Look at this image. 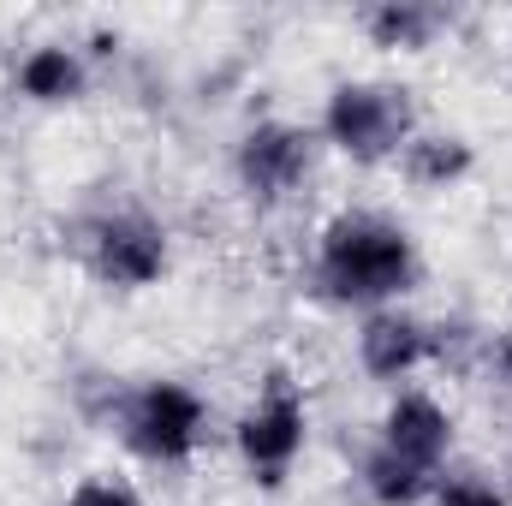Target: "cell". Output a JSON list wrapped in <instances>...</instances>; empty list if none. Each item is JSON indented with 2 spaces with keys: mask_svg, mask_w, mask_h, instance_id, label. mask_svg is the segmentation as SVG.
I'll return each mask as SVG.
<instances>
[{
  "mask_svg": "<svg viewBox=\"0 0 512 506\" xmlns=\"http://www.w3.org/2000/svg\"><path fill=\"white\" fill-rule=\"evenodd\" d=\"M423 251L405 221L382 209H340L322 221L316 251H310V292L334 310H393L417 292Z\"/></svg>",
  "mask_w": 512,
  "mask_h": 506,
  "instance_id": "6da1fadb",
  "label": "cell"
},
{
  "mask_svg": "<svg viewBox=\"0 0 512 506\" xmlns=\"http://www.w3.org/2000/svg\"><path fill=\"white\" fill-rule=\"evenodd\" d=\"M78 262H84V274L102 292L137 298V292H149V286L167 280V268H173V233L149 209H102V215H90L78 227Z\"/></svg>",
  "mask_w": 512,
  "mask_h": 506,
  "instance_id": "277c9868",
  "label": "cell"
},
{
  "mask_svg": "<svg viewBox=\"0 0 512 506\" xmlns=\"http://www.w3.org/2000/svg\"><path fill=\"white\" fill-rule=\"evenodd\" d=\"M352 352H358V370L382 387H405L411 376H423L441 352H447V334L435 322H423L417 310L393 304V310H370L358 316V334H352Z\"/></svg>",
  "mask_w": 512,
  "mask_h": 506,
  "instance_id": "52a82bcc",
  "label": "cell"
},
{
  "mask_svg": "<svg viewBox=\"0 0 512 506\" xmlns=\"http://www.w3.org/2000/svg\"><path fill=\"white\" fill-rule=\"evenodd\" d=\"M322 137L298 120H256L233 143V179L251 209H286L316 173Z\"/></svg>",
  "mask_w": 512,
  "mask_h": 506,
  "instance_id": "8992f818",
  "label": "cell"
},
{
  "mask_svg": "<svg viewBox=\"0 0 512 506\" xmlns=\"http://www.w3.org/2000/svg\"><path fill=\"white\" fill-rule=\"evenodd\" d=\"M304 447H310V399H304V387L286 376V370H274V376L256 387L251 405L239 411V423H233L239 471L251 477L256 489L274 495L298 471Z\"/></svg>",
  "mask_w": 512,
  "mask_h": 506,
  "instance_id": "5b68a950",
  "label": "cell"
},
{
  "mask_svg": "<svg viewBox=\"0 0 512 506\" xmlns=\"http://www.w3.org/2000/svg\"><path fill=\"white\" fill-rule=\"evenodd\" d=\"M114 435L137 465L185 471L209 441V399L179 376H143L114 399Z\"/></svg>",
  "mask_w": 512,
  "mask_h": 506,
  "instance_id": "7a4b0ae2",
  "label": "cell"
},
{
  "mask_svg": "<svg viewBox=\"0 0 512 506\" xmlns=\"http://www.w3.org/2000/svg\"><path fill=\"white\" fill-rule=\"evenodd\" d=\"M453 441H459V423L429 387H393V399L376 417V447H387L393 459H405L429 477H441L453 459Z\"/></svg>",
  "mask_w": 512,
  "mask_h": 506,
  "instance_id": "ba28073f",
  "label": "cell"
},
{
  "mask_svg": "<svg viewBox=\"0 0 512 506\" xmlns=\"http://www.w3.org/2000/svg\"><path fill=\"white\" fill-rule=\"evenodd\" d=\"M483 370H489V381H495L501 393H512V328L489 340V352H483Z\"/></svg>",
  "mask_w": 512,
  "mask_h": 506,
  "instance_id": "9a60e30c",
  "label": "cell"
},
{
  "mask_svg": "<svg viewBox=\"0 0 512 506\" xmlns=\"http://www.w3.org/2000/svg\"><path fill=\"white\" fill-rule=\"evenodd\" d=\"M66 506H143V495L131 489L126 477H114V471H96V477H84V483L66 495Z\"/></svg>",
  "mask_w": 512,
  "mask_h": 506,
  "instance_id": "5bb4252c",
  "label": "cell"
},
{
  "mask_svg": "<svg viewBox=\"0 0 512 506\" xmlns=\"http://www.w3.org/2000/svg\"><path fill=\"white\" fill-rule=\"evenodd\" d=\"M399 179L411 185V191H459L471 173H477V149H471V137H459V131H417L405 149H399Z\"/></svg>",
  "mask_w": 512,
  "mask_h": 506,
  "instance_id": "8fae6325",
  "label": "cell"
},
{
  "mask_svg": "<svg viewBox=\"0 0 512 506\" xmlns=\"http://www.w3.org/2000/svg\"><path fill=\"white\" fill-rule=\"evenodd\" d=\"M435 483H441V477H429V471L393 459V453L376 447V441H370L364 459H358V489H364V501L370 506H429Z\"/></svg>",
  "mask_w": 512,
  "mask_h": 506,
  "instance_id": "7c38bea8",
  "label": "cell"
},
{
  "mask_svg": "<svg viewBox=\"0 0 512 506\" xmlns=\"http://www.w3.org/2000/svg\"><path fill=\"white\" fill-rule=\"evenodd\" d=\"M417 131L423 120H417L411 90L387 78H340L322 96V120H316L322 149H334L352 167H393Z\"/></svg>",
  "mask_w": 512,
  "mask_h": 506,
  "instance_id": "3957f363",
  "label": "cell"
},
{
  "mask_svg": "<svg viewBox=\"0 0 512 506\" xmlns=\"http://www.w3.org/2000/svg\"><path fill=\"white\" fill-rule=\"evenodd\" d=\"M12 96L30 108H78L90 96V54L72 42H30L12 66Z\"/></svg>",
  "mask_w": 512,
  "mask_h": 506,
  "instance_id": "9c48e42d",
  "label": "cell"
},
{
  "mask_svg": "<svg viewBox=\"0 0 512 506\" xmlns=\"http://www.w3.org/2000/svg\"><path fill=\"white\" fill-rule=\"evenodd\" d=\"M358 30L382 54H429L453 30V12L435 0H376L358 12Z\"/></svg>",
  "mask_w": 512,
  "mask_h": 506,
  "instance_id": "30bf717a",
  "label": "cell"
},
{
  "mask_svg": "<svg viewBox=\"0 0 512 506\" xmlns=\"http://www.w3.org/2000/svg\"><path fill=\"white\" fill-rule=\"evenodd\" d=\"M429 506H512V489L495 483L489 471H441Z\"/></svg>",
  "mask_w": 512,
  "mask_h": 506,
  "instance_id": "4fadbf2b",
  "label": "cell"
}]
</instances>
